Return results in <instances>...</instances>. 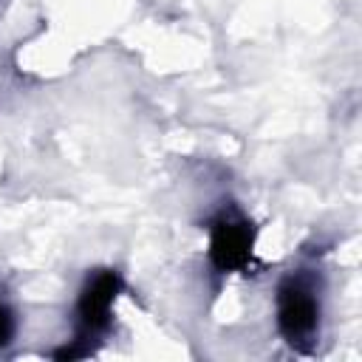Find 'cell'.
I'll return each mask as SVG.
<instances>
[{"instance_id": "cell-4", "label": "cell", "mask_w": 362, "mask_h": 362, "mask_svg": "<svg viewBox=\"0 0 362 362\" xmlns=\"http://www.w3.org/2000/svg\"><path fill=\"white\" fill-rule=\"evenodd\" d=\"M8 337H11V314L6 305H0V345L8 342Z\"/></svg>"}, {"instance_id": "cell-3", "label": "cell", "mask_w": 362, "mask_h": 362, "mask_svg": "<svg viewBox=\"0 0 362 362\" xmlns=\"http://www.w3.org/2000/svg\"><path fill=\"white\" fill-rule=\"evenodd\" d=\"M119 288H122V280L110 269H102L93 277H88V283L79 294V303H76V317H79V325L85 334H99L102 328H107L110 308H113Z\"/></svg>"}, {"instance_id": "cell-1", "label": "cell", "mask_w": 362, "mask_h": 362, "mask_svg": "<svg viewBox=\"0 0 362 362\" xmlns=\"http://www.w3.org/2000/svg\"><path fill=\"white\" fill-rule=\"evenodd\" d=\"M317 322H320V303L314 297V288L300 277H288L277 294L280 334L291 345H305L317 334Z\"/></svg>"}, {"instance_id": "cell-2", "label": "cell", "mask_w": 362, "mask_h": 362, "mask_svg": "<svg viewBox=\"0 0 362 362\" xmlns=\"http://www.w3.org/2000/svg\"><path fill=\"white\" fill-rule=\"evenodd\" d=\"M252 255V226L238 215H221L209 235V260L218 272H235L246 266Z\"/></svg>"}]
</instances>
